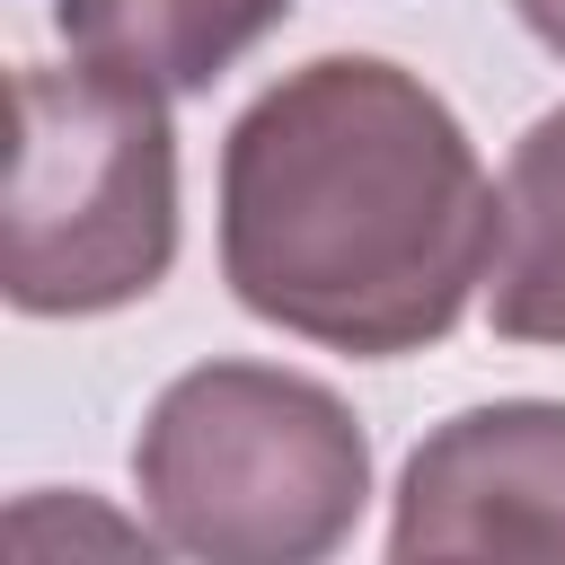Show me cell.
<instances>
[{"label": "cell", "instance_id": "6da1fadb", "mask_svg": "<svg viewBox=\"0 0 565 565\" xmlns=\"http://www.w3.org/2000/svg\"><path fill=\"white\" fill-rule=\"evenodd\" d=\"M486 265L494 185L415 71L327 53L230 124L221 274L265 327L397 362L459 327Z\"/></svg>", "mask_w": 565, "mask_h": 565}, {"label": "cell", "instance_id": "7a4b0ae2", "mask_svg": "<svg viewBox=\"0 0 565 565\" xmlns=\"http://www.w3.org/2000/svg\"><path fill=\"white\" fill-rule=\"evenodd\" d=\"M177 265L168 88L115 62H26L0 203V291L26 318H97Z\"/></svg>", "mask_w": 565, "mask_h": 565}, {"label": "cell", "instance_id": "3957f363", "mask_svg": "<svg viewBox=\"0 0 565 565\" xmlns=\"http://www.w3.org/2000/svg\"><path fill=\"white\" fill-rule=\"evenodd\" d=\"M159 547L203 565H309L353 539L371 441L353 406L274 362H203L159 388L132 441Z\"/></svg>", "mask_w": 565, "mask_h": 565}, {"label": "cell", "instance_id": "277c9868", "mask_svg": "<svg viewBox=\"0 0 565 565\" xmlns=\"http://www.w3.org/2000/svg\"><path fill=\"white\" fill-rule=\"evenodd\" d=\"M388 556H565V406L503 397L415 441Z\"/></svg>", "mask_w": 565, "mask_h": 565}, {"label": "cell", "instance_id": "5b68a950", "mask_svg": "<svg viewBox=\"0 0 565 565\" xmlns=\"http://www.w3.org/2000/svg\"><path fill=\"white\" fill-rule=\"evenodd\" d=\"M44 9L71 53L115 62L168 97L212 88L238 53H256L291 18V0H44Z\"/></svg>", "mask_w": 565, "mask_h": 565}, {"label": "cell", "instance_id": "8992f818", "mask_svg": "<svg viewBox=\"0 0 565 565\" xmlns=\"http://www.w3.org/2000/svg\"><path fill=\"white\" fill-rule=\"evenodd\" d=\"M486 318L512 344H565V106H547L512 141V168L494 194Z\"/></svg>", "mask_w": 565, "mask_h": 565}, {"label": "cell", "instance_id": "52a82bcc", "mask_svg": "<svg viewBox=\"0 0 565 565\" xmlns=\"http://www.w3.org/2000/svg\"><path fill=\"white\" fill-rule=\"evenodd\" d=\"M44 521H53V503H44V494H35V503H18V521H9V547H18L26 565L44 556ZM71 530H79V539H106V547H141V530H124V521H106V512H79V503H71Z\"/></svg>", "mask_w": 565, "mask_h": 565}, {"label": "cell", "instance_id": "ba28073f", "mask_svg": "<svg viewBox=\"0 0 565 565\" xmlns=\"http://www.w3.org/2000/svg\"><path fill=\"white\" fill-rule=\"evenodd\" d=\"M521 9V26L547 44V53H565V0H512Z\"/></svg>", "mask_w": 565, "mask_h": 565}]
</instances>
